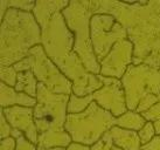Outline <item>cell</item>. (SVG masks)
<instances>
[{"instance_id":"obj_1","label":"cell","mask_w":160,"mask_h":150,"mask_svg":"<svg viewBox=\"0 0 160 150\" xmlns=\"http://www.w3.org/2000/svg\"><path fill=\"white\" fill-rule=\"evenodd\" d=\"M7 5H11V6H17V7H19V8L21 9H27V11H31L32 7L35 5V3H7Z\"/></svg>"},{"instance_id":"obj_2","label":"cell","mask_w":160,"mask_h":150,"mask_svg":"<svg viewBox=\"0 0 160 150\" xmlns=\"http://www.w3.org/2000/svg\"><path fill=\"white\" fill-rule=\"evenodd\" d=\"M1 117H2V123H1V126H2V132H1V136H2V137H6V136H8L9 134H11V127H9L8 124H5L4 113L1 114Z\"/></svg>"}]
</instances>
